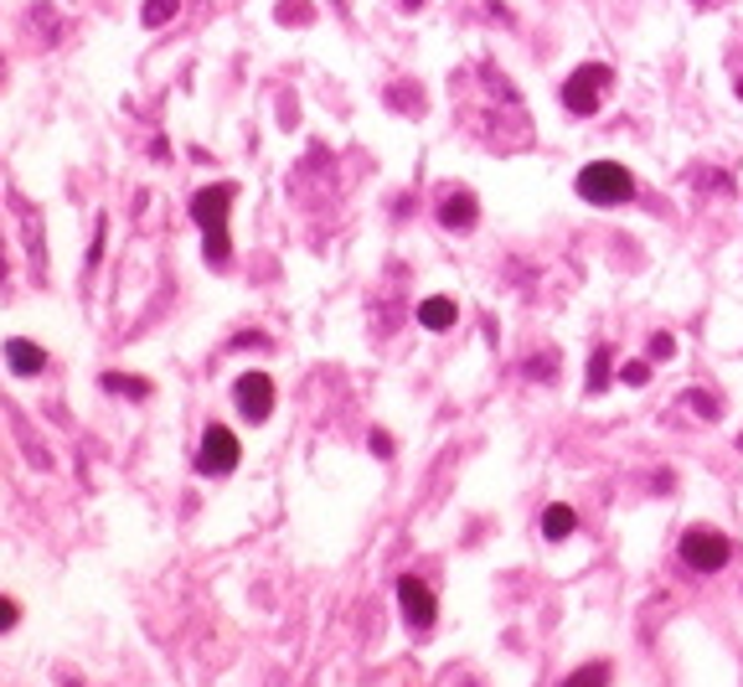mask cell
I'll return each mask as SVG.
<instances>
[{"mask_svg":"<svg viewBox=\"0 0 743 687\" xmlns=\"http://www.w3.org/2000/svg\"><path fill=\"white\" fill-rule=\"evenodd\" d=\"M238 186L233 181H217V186H202L192 196V218L202 228V249H207L212 264H227L233 259V243H227V208H233Z\"/></svg>","mask_w":743,"mask_h":687,"instance_id":"obj_1","label":"cell"},{"mask_svg":"<svg viewBox=\"0 0 743 687\" xmlns=\"http://www.w3.org/2000/svg\"><path fill=\"white\" fill-rule=\"evenodd\" d=\"M579 196L583 202H594V208H620L635 196V176L614 161H594L579 171Z\"/></svg>","mask_w":743,"mask_h":687,"instance_id":"obj_2","label":"cell"},{"mask_svg":"<svg viewBox=\"0 0 743 687\" xmlns=\"http://www.w3.org/2000/svg\"><path fill=\"white\" fill-rule=\"evenodd\" d=\"M733 558V543L713 527H686L682 533V564L698 568V574H717V568Z\"/></svg>","mask_w":743,"mask_h":687,"instance_id":"obj_3","label":"cell"},{"mask_svg":"<svg viewBox=\"0 0 743 687\" xmlns=\"http://www.w3.org/2000/svg\"><path fill=\"white\" fill-rule=\"evenodd\" d=\"M610 89V68L604 62H589L563 83V109L568 114H599V93Z\"/></svg>","mask_w":743,"mask_h":687,"instance_id":"obj_4","label":"cell"},{"mask_svg":"<svg viewBox=\"0 0 743 687\" xmlns=\"http://www.w3.org/2000/svg\"><path fill=\"white\" fill-rule=\"evenodd\" d=\"M238 440H233V430H223V424H212L207 434H202V455H196V465L207 471V476H227V471H238Z\"/></svg>","mask_w":743,"mask_h":687,"instance_id":"obj_5","label":"cell"},{"mask_svg":"<svg viewBox=\"0 0 743 687\" xmlns=\"http://www.w3.org/2000/svg\"><path fill=\"white\" fill-rule=\"evenodd\" d=\"M238 414L248 424H264L274 414V377L268 373H243L238 377Z\"/></svg>","mask_w":743,"mask_h":687,"instance_id":"obj_6","label":"cell"},{"mask_svg":"<svg viewBox=\"0 0 743 687\" xmlns=\"http://www.w3.org/2000/svg\"><path fill=\"white\" fill-rule=\"evenodd\" d=\"M398 605H403V620L414 630H429L434 626V589L424 579H398Z\"/></svg>","mask_w":743,"mask_h":687,"instance_id":"obj_7","label":"cell"},{"mask_svg":"<svg viewBox=\"0 0 743 687\" xmlns=\"http://www.w3.org/2000/svg\"><path fill=\"white\" fill-rule=\"evenodd\" d=\"M476 218H480L476 196H470V192H460V186H455V192H449L445 202H439V223H445V228H455V233H465V228H476Z\"/></svg>","mask_w":743,"mask_h":687,"instance_id":"obj_8","label":"cell"},{"mask_svg":"<svg viewBox=\"0 0 743 687\" xmlns=\"http://www.w3.org/2000/svg\"><path fill=\"white\" fill-rule=\"evenodd\" d=\"M6 362H11L16 377H37L47 367V352L37 342H27V336H16V342H6Z\"/></svg>","mask_w":743,"mask_h":687,"instance_id":"obj_9","label":"cell"},{"mask_svg":"<svg viewBox=\"0 0 743 687\" xmlns=\"http://www.w3.org/2000/svg\"><path fill=\"white\" fill-rule=\"evenodd\" d=\"M455 315L460 311H455V300H445V295H429L424 305H418V321H424L429 331H449L455 326Z\"/></svg>","mask_w":743,"mask_h":687,"instance_id":"obj_10","label":"cell"},{"mask_svg":"<svg viewBox=\"0 0 743 687\" xmlns=\"http://www.w3.org/2000/svg\"><path fill=\"white\" fill-rule=\"evenodd\" d=\"M573 523H579V517H573V507H563V502H552V507L542 512V533H548L552 543H563L568 533H573Z\"/></svg>","mask_w":743,"mask_h":687,"instance_id":"obj_11","label":"cell"},{"mask_svg":"<svg viewBox=\"0 0 743 687\" xmlns=\"http://www.w3.org/2000/svg\"><path fill=\"white\" fill-rule=\"evenodd\" d=\"M99 383H104V393H130V398H150V383H145V377H130V373H104Z\"/></svg>","mask_w":743,"mask_h":687,"instance_id":"obj_12","label":"cell"},{"mask_svg":"<svg viewBox=\"0 0 743 687\" xmlns=\"http://www.w3.org/2000/svg\"><path fill=\"white\" fill-rule=\"evenodd\" d=\"M610 357H614L610 346H599V352H594V362H589V393L610 388Z\"/></svg>","mask_w":743,"mask_h":687,"instance_id":"obj_13","label":"cell"},{"mask_svg":"<svg viewBox=\"0 0 743 687\" xmlns=\"http://www.w3.org/2000/svg\"><path fill=\"white\" fill-rule=\"evenodd\" d=\"M604 683H610V667H604V661H589V667H579L563 687H604Z\"/></svg>","mask_w":743,"mask_h":687,"instance_id":"obj_14","label":"cell"},{"mask_svg":"<svg viewBox=\"0 0 743 687\" xmlns=\"http://www.w3.org/2000/svg\"><path fill=\"white\" fill-rule=\"evenodd\" d=\"M181 11V0H145V27H161Z\"/></svg>","mask_w":743,"mask_h":687,"instance_id":"obj_15","label":"cell"},{"mask_svg":"<svg viewBox=\"0 0 743 687\" xmlns=\"http://www.w3.org/2000/svg\"><path fill=\"white\" fill-rule=\"evenodd\" d=\"M671 352H676V342H671L666 331H655V336H651V357H655V362H666Z\"/></svg>","mask_w":743,"mask_h":687,"instance_id":"obj_16","label":"cell"},{"mask_svg":"<svg viewBox=\"0 0 743 687\" xmlns=\"http://www.w3.org/2000/svg\"><path fill=\"white\" fill-rule=\"evenodd\" d=\"M279 16L284 21H289V16H295V21H311V6H305V0H279Z\"/></svg>","mask_w":743,"mask_h":687,"instance_id":"obj_17","label":"cell"},{"mask_svg":"<svg viewBox=\"0 0 743 687\" xmlns=\"http://www.w3.org/2000/svg\"><path fill=\"white\" fill-rule=\"evenodd\" d=\"M645 377H651V367H645V362H630V367H624V383H630V388H640Z\"/></svg>","mask_w":743,"mask_h":687,"instance_id":"obj_18","label":"cell"},{"mask_svg":"<svg viewBox=\"0 0 743 687\" xmlns=\"http://www.w3.org/2000/svg\"><path fill=\"white\" fill-rule=\"evenodd\" d=\"M692 408H698L702 418H717V404H713V398H708V393H692Z\"/></svg>","mask_w":743,"mask_h":687,"instance_id":"obj_19","label":"cell"},{"mask_svg":"<svg viewBox=\"0 0 743 687\" xmlns=\"http://www.w3.org/2000/svg\"><path fill=\"white\" fill-rule=\"evenodd\" d=\"M16 626V599L0 595V630H11Z\"/></svg>","mask_w":743,"mask_h":687,"instance_id":"obj_20","label":"cell"},{"mask_svg":"<svg viewBox=\"0 0 743 687\" xmlns=\"http://www.w3.org/2000/svg\"><path fill=\"white\" fill-rule=\"evenodd\" d=\"M418 6H424V0H403V11H418Z\"/></svg>","mask_w":743,"mask_h":687,"instance_id":"obj_21","label":"cell"},{"mask_svg":"<svg viewBox=\"0 0 743 687\" xmlns=\"http://www.w3.org/2000/svg\"><path fill=\"white\" fill-rule=\"evenodd\" d=\"M698 6H713V0H698Z\"/></svg>","mask_w":743,"mask_h":687,"instance_id":"obj_22","label":"cell"}]
</instances>
